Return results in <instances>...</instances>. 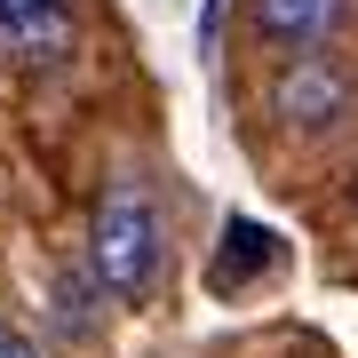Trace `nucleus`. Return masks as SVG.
<instances>
[{"label": "nucleus", "instance_id": "6", "mask_svg": "<svg viewBox=\"0 0 358 358\" xmlns=\"http://www.w3.org/2000/svg\"><path fill=\"white\" fill-rule=\"evenodd\" d=\"M48 8H64V0H0V24H24V16H48Z\"/></svg>", "mask_w": 358, "mask_h": 358}, {"label": "nucleus", "instance_id": "8", "mask_svg": "<svg viewBox=\"0 0 358 358\" xmlns=\"http://www.w3.org/2000/svg\"><path fill=\"white\" fill-rule=\"evenodd\" d=\"M350 207H358V192H350Z\"/></svg>", "mask_w": 358, "mask_h": 358}, {"label": "nucleus", "instance_id": "5", "mask_svg": "<svg viewBox=\"0 0 358 358\" xmlns=\"http://www.w3.org/2000/svg\"><path fill=\"white\" fill-rule=\"evenodd\" d=\"M271 255H279V239H271V231L263 223H231L223 231V247H215V263H207V287H215V294H231V287H247V279H255V271H271Z\"/></svg>", "mask_w": 358, "mask_h": 358}, {"label": "nucleus", "instance_id": "4", "mask_svg": "<svg viewBox=\"0 0 358 358\" xmlns=\"http://www.w3.org/2000/svg\"><path fill=\"white\" fill-rule=\"evenodd\" d=\"M72 8H48V16H24V24H0V64H16V72H48V64H64L72 56Z\"/></svg>", "mask_w": 358, "mask_h": 358}, {"label": "nucleus", "instance_id": "7", "mask_svg": "<svg viewBox=\"0 0 358 358\" xmlns=\"http://www.w3.org/2000/svg\"><path fill=\"white\" fill-rule=\"evenodd\" d=\"M0 358H40V350L24 343V334H8V327H0Z\"/></svg>", "mask_w": 358, "mask_h": 358}, {"label": "nucleus", "instance_id": "1", "mask_svg": "<svg viewBox=\"0 0 358 358\" xmlns=\"http://www.w3.org/2000/svg\"><path fill=\"white\" fill-rule=\"evenodd\" d=\"M88 271L103 294L120 303H143L159 279V207L143 183H112L96 199V223H88Z\"/></svg>", "mask_w": 358, "mask_h": 358}, {"label": "nucleus", "instance_id": "2", "mask_svg": "<svg viewBox=\"0 0 358 358\" xmlns=\"http://www.w3.org/2000/svg\"><path fill=\"white\" fill-rule=\"evenodd\" d=\"M271 112L294 136H334L358 112V80L334 64V56H287L279 80H271Z\"/></svg>", "mask_w": 358, "mask_h": 358}, {"label": "nucleus", "instance_id": "3", "mask_svg": "<svg viewBox=\"0 0 358 358\" xmlns=\"http://www.w3.org/2000/svg\"><path fill=\"white\" fill-rule=\"evenodd\" d=\"M334 24H343V0H255V40L279 56H319Z\"/></svg>", "mask_w": 358, "mask_h": 358}]
</instances>
